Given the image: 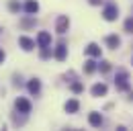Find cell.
I'll return each instance as SVG.
<instances>
[{
  "label": "cell",
  "instance_id": "obj_1",
  "mask_svg": "<svg viewBox=\"0 0 133 131\" xmlns=\"http://www.w3.org/2000/svg\"><path fill=\"white\" fill-rule=\"evenodd\" d=\"M115 86L119 90H129V74L125 70L117 72V78H115Z\"/></svg>",
  "mask_w": 133,
  "mask_h": 131
},
{
  "label": "cell",
  "instance_id": "obj_2",
  "mask_svg": "<svg viewBox=\"0 0 133 131\" xmlns=\"http://www.w3.org/2000/svg\"><path fill=\"white\" fill-rule=\"evenodd\" d=\"M102 16H104V21H117V16H119V8H117V4L109 2V4L104 6V10H102Z\"/></svg>",
  "mask_w": 133,
  "mask_h": 131
},
{
  "label": "cell",
  "instance_id": "obj_3",
  "mask_svg": "<svg viewBox=\"0 0 133 131\" xmlns=\"http://www.w3.org/2000/svg\"><path fill=\"white\" fill-rule=\"evenodd\" d=\"M53 57H55L57 62H64V60L68 57V45L64 43V41L57 43V47H55V51H53Z\"/></svg>",
  "mask_w": 133,
  "mask_h": 131
},
{
  "label": "cell",
  "instance_id": "obj_4",
  "mask_svg": "<svg viewBox=\"0 0 133 131\" xmlns=\"http://www.w3.org/2000/svg\"><path fill=\"white\" fill-rule=\"evenodd\" d=\"M68 27H70V18H68L66 15L57 16V21H55V31L59 33V35H64V33L68 31Z\"/></svg>",
  "mask_w": 133,
  "mask_h": 131
},
{
  "label": "cell",
  "instance_id": "obj_5",
  "mask_svg": "<svg viewBox=\"0 0 133 131\" xmlns=\"http://www.w3.org/2000/svg\"><path fill=\"white\" fill-rule=\"evenodd\" d=\"M15 107H17L18 113H23V115L31 113V102H29L27 98H21V96H18L17 100H15Z\"/></svg>",
  "mask_w": 133,
  "mask_h": 131
},
{
  "label": "cell",
  "instance_id": "obj_6",
  "mask_svg": "<svg viewBox=\"0 0 133 131\" xmlns=\"http://www.w3.org/2000/svg\"><path fill=\"white\" fill-rule=\"evenodd\" d=\"M37 45H39V47H49L51 45V35L47 31H41L37 35Z\"/></svg>",
  "mask_w": 133,
  "mask_h": 131
},
{
  "label": "cell",
  "instance_id": "obj_7",
  "mask_svg": "<svg viewBox=\"0 0 133 131\" xmlns=\"http://www.w3.org/2000/svg\"><path fill=\"white\" fill-rule=\"evenodd\" d=\"M100 53H102V49L98 43H90L86 47V55H90V57H100Z\"/></svg>",
  "mask_w": 133,
  "mask_h": 131
},
{
  "label": "cell",
  "instance_id": "obj_8",
  "mask_svg": "<svg viewBox=\"0 0 133 131\" xmlns=\"http://www.w3.org/2000/svg\"><path fill=\"white\" fill-rule=\"evenodd\" d=\"M107 90H109V88H107V84H102V82H100V84H94V86L90 88L92 96H104V94H107Z\"/></svg>",
  "mask_w": 133,
  "mask_h": 131
},
{
  "label": "cell",
  "instance_id": "obj_9",
  "mask_svg": "<svg viewBox=\"0 0 133 131\" xmlns=\"http://www.w3.org/2000/svg\"><path fill=\"white\" fill-rule=\"evenodd\" d=\"M18 45H21V47L25 49V51H31V49L35 47V41H33V39H29V37H25V35H23V37H18Z\"/></svg>",
  "mask_w": 133,
  "mask_h": 131
},
{
  "label": "cell",
  "instance_id": "obj_10",
  "mask_svg": "<svg viewBox=\"0 0 133 131\" xmlns=\"http://www.w3.org/2000/svg\"><path fill=\"white\" fill-rule=\"evenodd\" d=\"M88 123H90L92 127H100V125H102V115L96 113V111L90 113V115H88Z\"/></svg>",
  "mask_w": 133,
  "mask_h": 131
},
{
  "label": "cell",
  "instance_id": "obj_11",
  "mask_svg": "<svg viewBox=\"0 0 133 131\" xmlns=\"http://www.w3.org/2000/svg\"><path fill=\"white\" fill-rule=\"evenodd\" d=\"M27 88H29V92H31V94H35V96H37V94L41 92V82L37 80V78H33V80H29Z\"/></svg>",
  "mask_w": 133,
  "mask_h": 131
},
{
  "label": "cell",
  "instance_id": "obj_12",
  "mask_svg": "<svg viewBox=\"0 0 133 131\" xmlns=\"http://www.w3.org/2000/svg\"><path fill=\"white\" fill-rule=\"evenodd\" d=\"M37 10H39V2L37 0H27L25 2V12L27 15H35Z\"/></svg>",
  "mask_w": 133,
  "mask_h": 131
},
{
  "label": "cell",
  "instance_id": "obj_13",
  "mask_svg": "<svg viewBox=\"0 0 133 131\" xmlns=\"http://www.w3.org/2000/svg\"><path fill=\"white\" fill-rule=\"evenodd\" d=\"M78 109H80V102L76 98H72V100L66 102V113H78Z\"/></svg>",
  "mask_w": 133,
  "mask_h": 131
},
{
  "label": "cell",
  "instance_id": "obj_14",
  "mask_svg": "<svg viewBox=\"0 0 133 131\" xmlns=\"http://www.w3.org/2000/svg\"><path fill=\"white\" fill-rule=\"evenodd\" d=\"M107 45H109L111 49H117L119 45H121V39H119L117 35H109V37H107Z\"/></svg>",
  "mask_w": 133,
  "mask_h": 131
},
{
  "label": "cell",
  "instance_id": "obj_15",
  "mask_svg": "<svg viewBox=\"0 0 133 131\" xmlns=\"http://www.w3.org/2000/svg\"><path fill=\"white\" fill-rule=\"evenodd\" d=\"M96 68H98V66H96V62L88 60V62L84 64V72H86V74H92V72H96Z\"/></svg>",
  "mask_w": 133,
  "mask_h": 131
},
{
  "label": "cell",
  "instance_id": "obj_16",
  "mask_svg": "<svg viewBox=\"0 0 133 131\" xmlns=\"http://www.w3.org/2000/svg\"><path fill=\"white\" fill-rule=\"evenodd\" d=\"M70 88H72V92H74V94H80V92L84 90V86L80 84V82H74V84H72Z\"/></svg>",
  "mask_w": 133,
  "mask_h": 131
},
{
  "label": "cell",
  "instance_id": "obj_17",
  "mask_svg": "<svg viewBox=\"0 0 133 131\" xmlns=\"http://www.w3.org/2000/svg\"><path fill=\"white\" fill-rule=\"evenodd\" d=\"M98 70L102 72V74H107V72L111 70V64H109V62H100V64H98Z\"/></svg>",
  "mask_w": 133,
  "mask_h": 131
},
{
  "label": "cell",
  "instance_id": "obj_18",
  "mask_svg": "<svg viewBox=\"0 0 133 131\" xmlns=\"http://www.w3.org/2000/svg\"><path fill=\"white\" fill-rule=\"evenodd\" d=\"M125 31H127V33H133V16L125 21Z\"/></svg>",
  "mask_w": 133,
  "mask_h": 131
},
{
  "label": "cell",
  "instance_id": "obj_19",
  "mask_svg": "<svg viewBox=\"0 0 133 131\" xmlns=\"http://www.w3.org/2000/svg\"><path fill=\"white\" fill-rule=\"evenodd\" d=\"M8 8H10V10H12V12H18V10H21V4H18L17 0H12V2H10V4H8Z\"/></svg>",
  "mask_w": 133,
  "mask_h": 131
},
{
  "label": "cell",
  "instance_id": "obj_20",
  "mask_svg": "<svg viewBox=\"0 0 133 131\" xmlns=\"http://www.w3.org/2000/svg\"><path fill=\"white\" fill-rule=\"evenodd\" d=\"M51 55V51H49V47H41V57H43V60H47V57H49Z\"/></svg>",
  "mask_w": 133,
  "mask_h": 131
},
{
  "label": "cell",
  "instance_id": "obj_21",
  "mask_svg": "<svg viewBox=\"0 0 133 131\" xmlns=\"http://www.w3.org/2000/svg\"><path fill=\"white\" fill-rule=\"evenodd\" d=\"M21 25H23V27H33V25H35V21H33V18H25V21H23Z\"/></svg>",
  "mask_w": 133,
  "mask_h": 131
},
{
  "label": "cell",
  "instance_id": "obj_22",
  "mask_svg": "<svg viewBox=\"0 0 133 131\" xmlns=\"http://www.w3.org/2000/svg\"><path fill=\"white\" fill-rule=\"evenodd\" d=\"M4 57H6V53H4V51H2V49H0V64H2V62H4Z\"/></svg>",
  "mask_w": 133,
  "mask_h": 131
},
{
  "label": "cell",
  "instance_id": "obj_23",
  "mask_svg": "<svg viewBox=\"0 0 133 131\" xmlns=\"http://www.w3.org/2000/svg\"><path fill=\"white\" fill-rule=\"evenodd\" d=\"M88 2H90V4H94V6H96V4H100V2H102V0H88Z\"/></svg>",
  "mask_w": 133,
  "mask_h": 131
},
{
  "label": "cell",
  "instance_id": "obj_24",
  "mask_svg": "<svg viewBox=\"0 0 133 131\" xmlns=\"http://www.w3.org/2000/svg\"><path fill=\"white\" fill-rule=\"evenodd\" d=\"M0 31H2V29H0Z\"/></svg>",
  "mask_w": 133,
  "mask_h": 131
}]
</instances>
